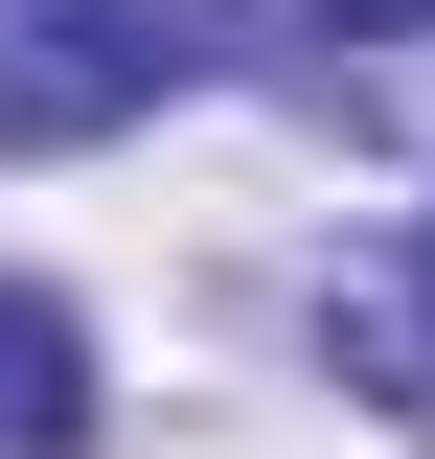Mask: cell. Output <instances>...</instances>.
Instances as JSON below:
<instances>
[{
  "label": "cell",
  "instance_id": "7a4b0ae2",
  "mask_svg": "<svg viewBox=\"0 0 435 459\" xmlns=\"http://www.w3.org/2000/svg\"><path fill=\"white\" fill-rule=\"evenodd\" d=\"M92 437V344H69V299L0 276V459H69Z\"/></svg>",
  "mask_w": 435,
  "mask_h": 459
},
{
  "label": "cell",
  "instance_id": "6da1fadb",
  "mask_svg": "<svg viewBox=\"0 0 435 459\" xmlns=\"http://www.w3.org/2000/svg\"><path fill=\"white\" fill-rule=\"evenodd\" d=\"M183 69V0H0V161H69Z\"/></svg>",
  "mask_w": 435,
  "mask_h": 459
},
{
  "label": "cell",
  "instance_id": "3957f363",
  "mask_svg": "<svg viewBox=\"0 0 435 459\" xmlns=\"http://www.w3.org/2000/svg\"><path fill=\"white\" fill-rule=\"evenodd\" d=\"M321 23H389V47H413V23H435V0H321Z\"/></svg>",
  "mask_w": 435,
  "mask_h": 459
}]
</instances>
